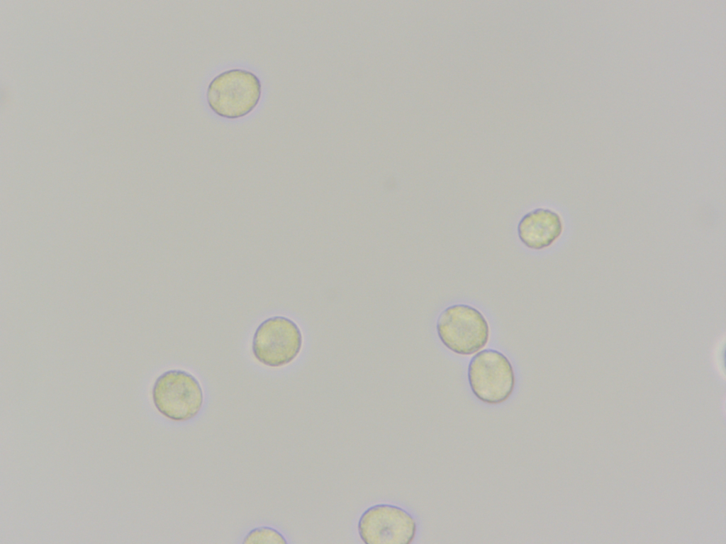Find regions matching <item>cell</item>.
<instances>
[{"label":"cell","mask_w":726,"mask_h":544,"mask_svg":"<svg viewBox=\"0 0 726 544\" xmlns=\"http://www.w3.org/2000/svg\"><path fill=\"white\" fill-rule=\"evenodd\" d=\"M262 83L252 72L241 68L223 71L209 82L206 99L218 116L235 120L250 115L262 98Z\"/></svg>","instance_id":"1"},{"label":"cell","mask_w":726,"mask_h":544,"mask_svg":"<svg viewBox=\"0 0 726 544\" xmlns=\"http://www.w3.org/2000/svg\"><path fill=\"white\" fill-rule=\"evenodd\" d=\"M151 395L156 409L165 418L177 422L195 418L204 403L203 390L199 380L180 369L160 374L153 383Z\"/></svg>","instance_id":"2"},{"label":"cell","mask_w":726,"mask_h":544,"mask_svg":"<svg viewBox=\"0 0 726 544\" xmlns=\"http://www.w3.org/2000/svg\"><path fill=\"white\" fill-rule=\"evenodd\" d=\"M436 331L442 344L460 356H471L482 350L490 336L485 316L467 304H455L444 309L437 317Z\"/></svg>","instance_id":"3"},{"label":"cell","mask_w":726,"mask_h":544,"mask_svg":"<svg viewBox=\"0 0 726 544\" xmlns=\"http://www.w3.org/2000/svg\"><path fill=\"white\" fill-rule=\"evenodd\" d=\"M467 378L474 396L484 403L498 404L513 392L515 376L508 357L493 348L482 349L469 361Z\"/></svg>","instance_id":"4"},{"label":"cell","mask_w":726,"mask_h":544,"mask_svg":"<svg viewBox=\"0 0 726 544\" xmlns=\"http://www.w3.org/2000/svg\"><path fill=\"white\" fill-rule=\"evenodd\" d=\"M303 334L299 326L285 316H273L257 327L252 341V352L261 364L279 368L289 365L299 355Z\"/></svg>","instance_id":"5"},{"label":"cell","mask_w":726,"mask_h":544,"mask_svg":"<svg viewBox=\"0 0 726 544\" xmlns=\"http://www.w3.org/2000/svg\"><path fill=\"white\" fill-rule=\"evenodd\" d=\"M418 524L405 509L391 504H376L364 510L357 531L366 544H409L416 536Z\"/></svg>","instance_id":"6"},{"label":"cell","mask_w":726,"mask_h":544,"mask_svg":"<svg viewBox=\"0 0 726 544\" xmlns=\"http://www.w3.org/2000/svg\"><path fill=\"white\" fill-rule=\"evenodd\" d=\"M517 230L520 242L526 247L539 251L551 246L561 237L564 224L557 212L538 208L521 217Z\"/></svg>","instance_id":"7"},{"label":"cell","mask_w":726,"mask_h":544,"mask_svg":"<svg viewBox=\"0 0 726 544\" xmlns=\"http://www.w3.org/2000/svg\"><path fill=\"white\" fill-rule=\"evenodd\" d=\"M285 536L277 529L261 526L250 530L244 537V544H286Z\"/></svg>","instance_id":"8"}]
</instances>
